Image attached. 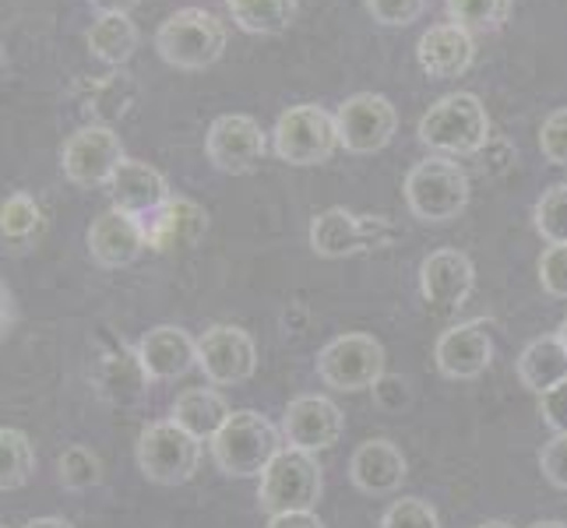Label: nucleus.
<instances>
[{"label": "nucleus", "instance_id": "14", "mask_svg": "<svg viewBox=\"0 0 567 528\" xmlns=\"http://www.w3.org/2000/svg\"><path fill=\"white\" fill-rule=\"evenodd\" d=\"M342 429H346L342 408L321 395L292 398L282 416V434H286L289 447H300V452H310V455L324 452V447H336Z\"/></svg>", "mask_w": 567, "mask_h": 528}, {"label": "nucleus", "instance_id": "42", "mask_svg": "<svg viewBox=\"0 0 567 528\" xmlns=\"http://www.w3.org/2000/svg\"><path fill=\"white\" fill-rule=\"evenodd\" d=\"M25 528H74V525L64 521V518H35V521H29Z\"/></svg>", "mask_w": 567, "mask_h": 528}, {"label": "nucleus", "instance_id": "29", "mask_svg": "<svg viewBox=\"0 0 567 528\" xmlns=\"http://www.w3.org/2000/svg\"><path fill=\"white\" fill-rule=\"evenodd\" d=\"M35 473V452L22 429H0V490H22Z\"/></svg>", "mask_w": 567, "mask_h": 528}, {"label": "nucleus", "instance_id": "16", "mask_svg": "<svg viewBox=\"0 0 567 528\" xmlns=\"http://www.w3.org/2000/svg\"><path fill=\"white\" fill-rule=\"evenodd\" d=\"M145 247H148L145 219L121 208H106L89 229V253H92V261L103 268L134 265L142 258Z\"/></svg>", "mask_w": 567, "mask_h": 528}, {"label": "nucleus", "instance_id": "38", "mask_svg": "<svg viewBox=\"0 0 567 528\" xmlns=\"http://www.w3.org/2000/svg\"><path fill=\"white\" fill-rule=\"evenodd\" d=\"M539 468H543V476L557 486V490H567V434H557L550 444L543 447Z\"/></svg>", "mask_w": 567, "mask_h": 528}, {"label": "nucleus", "instance_id": "15", "mask_svg": "<svg viewBox=\"0 0 567 528\" xmlns=\"http://www.w3.org/2000/svg\"><path fill=\"white\" fill-rule=\"evenodd\" d=\"M491 331H494V324L483 321V318L447 328L444 335L437 339V349H434V360H437L441 374L452 377V381H473V377H480L483 370L491 366V360H494Z\"/></svg>", "mask_w": 567, "mask_h": 528}, {"label": "nucleus", "instance_id": "21", "mask_svg": "<svg viewBox=\"0 0 567 528\" xmlns=\"http://www.w3.org/2000/svg\"><path fill=\"white\" fill-rule=\"evenodd\" d=\"M138 356L152 381H177L190 366H198V342L177 324H159L142 335Z\"/></svg>", "mask_w": 567, "mask_h": 528}, {"label": "nucleus", "instance_id": "19", "mask_svg": "<svg viewBox=\"0 0 567 528\" xmlns=\"http://www.w3.org/2000/svg\"><path fill=\"white\" fill-rule=\"evenodd\" d=\"M473 56H476L473 32L455 25V22L430 25L416 43V61H420L423 74L437 77V82L465 74L468 68H473Z\"/></svg>", "mask_w": 567, "mask_h": 528}, {"label": "nucleus", "instance_id": "24", "mask_svg": "<svg viewBox=\"0 0 567 528\" xmlns=\"http://www.w3.org/2000/svg\"><path fill=\"white\" fill-rule=\"evenodd\" d=\"M518 381H522V387L536 391V395H546L550 387L567 381V349H564L560 335L533 339L529 345L522 349Z\"/></svg>", "mask_w": 567, "mask_h": 528}, {"label": "nucleus", "instance_id": "45", "mask_svg": "<svg viewBox=\"0 0 567 528\" xmlns=\"http://www.w3.org/2000/svg\"><path fill=\"white\" fill-rule=\"evenodd\" d=\"M557 335H560V342H564V349H567V318L560 321V331H557Z\"/></svg>", "mask_w": 567, "mask_h": 528}, {"label": "nucleus", "instance_id": "5", "mask_svg": "<svg viewBox=\"0 0 567 528\" xmlns=\"http://www.w3.org/2000/svg\"><path fill=\"white\" fill-rule=\"evenodd\" d=\"M271 148L289 166L328 163L336 148H342L336 113H328L315 103L289 106L276 121V131H271Z\"/></svg>", "mask_w": 567, "mask_h": 528}, {"label": "nucleus", "instance_id": "11", "mask_svg": "<svg viewBox=\"0 0 567 528\" xmlns=\"http://www.w3.org/2000/svg\"><path fill=\"white\" fill-rule=\"evenodd\" d=\"M339 142L353 155H374L381 152L399 131V113L388 95L378 92H357L336 110Z\"/></svg>", "mask_w": 567, "mask_h": 528}, {"label": "nucleus", "instance_id": "41", "mask_svg": "<svg viewBox=\"0 0 567 528\" xmlns=\"http://www.w3.org/2000/svg\"><path fill=\"white\" fill-rule=\"evenodd\" d=\"M92 11H100V14H131L134 8L142 4V0H89Z\"/></svg>", "mask_w": 567, "mask_h": 528}, {"label": "nucleus", "instance_id": "36", "mask_svg": "<svg viewBox=\"0 0 567 528\" xmlns=\"http://www.w3.org/2000/svg\"><path fill=\"white\" fill-rule=\"evenodd\" d=\"M426 0H367V11L374 14V22L388 25V29H405L413 25L423 14Z\"/></svg>", "mask_w": 567, "mask_h": 528}, {"label": "nucleus", "instance_id": "2", "mask_svg": "<svg viewBox=\"0 0 567 528\" xmlns=\"http://www.w3.org/2000/svg\"><path fill=\"white\" fill-rule=\"evenodd\" d=\"M279 452H282L279 429L261 413H254V408L233 413L229 423L212 441V458L219 465V473H226L229 479H254V476L261 479Z\"/></svg>", "mask_w": 567, "mask_h": 528}, {"label": "nucleus", "instance_id": "22", "mask_svg": "<svg viewBox=\"0 0 567 528\" xmlns=\"http://www.w3.org/2000/svg\"><path fill=\"white\" fill-rule=\"evenodd\" d=\"M106 190H110L113 208L138 215V219H145V215H152L155 208H163L173 198L169 187H166V176L159 169H152L148 163H138V159H124L121 166H116Z\"/></svg>", "mask_w": 567, "mask_h": 528}, {"label": "nucleus", "instance_id": "25", "mask_svg": "<svg viewBox=\"0 0 567 528\" xmlns=\"http://www.w3.org/2000/svg\"><path fill=\"white\" fill-rule=\"evenodd\" d=\"M229 405L219 391L212 387H190L173 405V423L184 426L190 437L198 441H215V434L229 423Z\"/></svg>", "mask_w": 567, "mask_h": 528}, {"label": "nucleus", "instance_id": "35", "mask_svg": "<svg viewBox=\"0 0 567 528\" xmlns=\"http://www.w3.org/2000/svg\"><path fill=\"white\" fill-rule=\"evenodd\" d=\"M539 152L546 163L567 166V106L554 110L539 127Z\"/></svg>", "mask_w": 567, "mask_h": 528}, {"label": "nucleus", "instance_id": "34", "mask_svg": "<svg viewBox=\"0 0 567 528\" xmlns=\"http://www.w3.org/2000/svg\"><path fill=\"white\" fill-rule=\"evenodd\" d=\"M381 528H441L437 511L420 497H402L384 511Z\"/></svg>", "mask_w": 567, "mask_h": 528}, {"label": "nucleus", "instance_id": "30", "mask_svg": "<svg viewBox=\"0 0 567 528\" xmlns=\"http://www.w3.org/2000/svg\"><path fill=\"white\" fill-rule=\"evenodd\" d=\"M515 0H444L447 18L468 32H497L512 18Z\"/></svg>", "mask_w": 567, "mask_h": 528}, {"label": "nucleus", "instance_id": "3", "mask_svg": "<svg viewBox=\"0 0 567 528\" xmlns=\"http://www.w3.org/2000/svg\"><path fill=\"white\" fill-rule=\"evenodd\" d=\"M155 50L177 71H205L226 50V25L205 8H181L155 32Z\"/></svg>", "mask_w": 567, "mask_h": 528}, {"label": "nucleus", "instance_id": "44", "mask_svg": "<svg viewBox=\"0 0 567 528\" xmlns=\"http://www.w3.org/2000/svg\"><path fill=\"white\" fill-rule=\"evenodd\" d=\"M476 528H512L507 521H483V525H476Z\"/></svg>", "mask_w": 567, "mask_h": 528}, {"label": "nucleus", "instance_id": "8", "mask_svg": "<svg viewBox=\"0 0 567 528\" xmlns=\"http://www.w3.org/2000/svg\"><path fill=\"white\" fill-rule=\"evenodd\" d=\"M202 462V441L190 437L177 423H152L138 437V468L148 483L159 486H181Z\"/></svg>", "mask_w": 567, "mask_h": 528}, {"label": "nucleus", "instance_id": "13", "mask_svg": "<svg viewBox=\"0 0 567 528\" xmlns=\"http://www.w3.org/2000/svg\"><path fill=\"white\" fill-rule=\"evenodd\" d=\"M198 366L205 381L215 387L244 384L258 370V345L244 328L215 324L198 339Z\"/></svg>", "mask_w": 567, "mask_h": 528}, {"label": "nucleus", "instance_id": "23", "mask_svg": "<svg viewBox=\"0 0 567 528\" xmlns=\"http://www.w3.org/2000/svg\"><path fill=\"white\" fill-rule=\"evenodd\" d=\"M405 473H409L405 455L391 441H367L353 452V462H349V479L367 497L395 494Z\"/></svg>", "mask_w": 567, "mask_h": 528}, {"label": "nucleus", "instance_id": "43", "mask_svg": "<svg viewBox=\"0 0 567 528\" xmlns=\"http://www.w3.org/2000/svg\"><path fill=\"white\" fill-rule=\"evenodd\" d=\"M529 528H567L564 521H536V525H529Z\"/></svg>", "mask_w": 567, "mask_h": 528}, {"label": "nucleus", "instance_id": "17", "mask_svg": "<svg viewBox=\"0 0 567 528\" xmlns=\"http://www.w3.org/2000/svg\"><path fill=\"white\" fill-rule=\"evenodd\" d=\"M473 286H476V268L468 261V253L455 247L434 250L420 265V289L426 303L437 310H458L468 300Z\"/></svg>", "mask_w": 567, "mask_h": 528}, {"label": "nucleus", "instance_id": "32", "mask_svg": "<svg viewBox=\"0 0 567 528\" xmlns=\"http://www.w3.org/2000/svg\"><path fill=\"white\" fill-rule=\"evenodd\" d=\"M39 222H43V215H39V205L29 194H11L4 208H0V229H4V244L11 247L32 240V232H39Z\"/></svg>", "mask_w": 567, "mask_h": 528}, {"label": "nucleus", "instance_id": "39", "mask_svg": "<svg viewBox=\"0 0 567 528\" xmlns=\"http://www.w3.org/2000/svg\"><path fill=\"white\" fill-rule=\"evenodd\" d=\"M539 413L546 426L557 429V434H567V381H560L557 387L546 391V395H539Z\"/></svg>", "mask_w": 567, "mask_h": 528}, {"label": "nucleus", "instance_id": "27", "mask_svg": "<svg viewBox=\"0 0 567 528\" xmlns=\"http://www.w3.org/2000/svg\"><path fill=\"white\" fill-rule=\"evenodd\" d=\"M233 25L250 35H279L297 18V0H226Z\"/></svg>", "mask_w": 567, "mask_h": 528}, {"label": "nucleus", "instance_id": "6", "mask_svg": "<svg viewBox=\"0 0 567 528\" xmlns=\"http://www.w3.org/2000/svg\"><path fill=\"white\" fill-rule=\"evenodd\" d=\"M321 497V465L310 452L300 447H282L265 468L258 486V504L268 518L292 515V511H315Z\"/></svg>", "mask_w": 567, "mask_h": 528}, {"label": "nucleus", "instance_id": "1", "mask_svg": "<svg viewBox=\"0 0 567 528\" xmlns=\"http://www.w3.org/2000/svg\"><path fill=\"white\" fill-rule=\"evenodd\" d=\"M420 142L444 155H476L491 145V116L473 92H452L420 116Z\"/></svg>", "mask_w": 567, "mask_h": 528}, {"label": "nucleus", "instance_id": "37", "mask_svg": "<svg viewBox=\"0 0 567 528\" xmlns=\"http://www.w3.org/2000/svg\"><path fill=\"white\" fill-rule=\"evenodd\" d=\"M539 282L557 300H567V247H546L539 258Z\"/></svg>", "mask_w": 567, "mask_h": 528}, {"label": "nucleus", "instance_id": "26", "mask_svg": "<svg viewBox=\"0 0 567 528\" xmlns=\"http://www.w3.org/2000/svg\"><path fill=\"white\" fill-rule=\"evenodd\" d=\"M85 43L95 61L121 71L134 56V50H138V29H134L131 14H100L92 22Z\"/></svg>", "mask_w": 567, "mask_h": 528}, {"label": "nucleus", "instance_id": "7", "mask_svg": "<svg viewBox=\"0 0 567 528\" xmlns=\"http://www.w3.org/2000/svg\"><path fill=\"white\" fill-rule=\"evenodd\" d=\"M399 232L381 215H357L349 208H324L310 222V247L321 258H353L363 250L388 247Z\"/></svg>", "mask_w": 567, "mask_h": 528}, {"label": "nucleus", "instance_id": "9", "mask_svg": "<svg viewBox=\"0 0 567 528\" xmlns=\"http://www.w3.org/2000/svg\"><path fill=\"white\" fill-rule=\"evenodd\" d=\"M318 377L336 391H367L384 377V349L374 335L349 331L318 352Z\"/></svg>", "mask_w": 567, "mask_h": 528}, {"label": "nucleus", "instance_id": "18", "mask_svg": "<svg viewBox=\"0 0 567 528\" xmlns=\"http://www.w3.org/2000/svg\"><path fill=\"white\" fill-rule=\"evenodd\" d=\"M205 232H208V211L190 198H169L163 208L145 215L148 250H155V253L198 247Z\"/></svg>", "mask_w": 567, "mask_h": 528}, {"label": "nucleus", "instance_id": "40", "mask_svg": "<svg viewBox=\"0 0 567 528\" xmlns=\"http://www.w3.org/2000/svg\"><path fill=\"white\" fill-rule=\"evenodd\" d=\"M268 528H324V525L315 511H292V515L268 518Z\"/></svg>", "mask_w": 567, "mask_h": 528}, {"label": "nucleus", "instance_id": "20", "mask_svg": "<svg viewBox=\"0 0 567 528\" xmlns=\"http://www.w3.org/2000/svg\"><path fill=\"white\" fill-rule=\"evenodd\" d=\"M71 100L78 103L92 124H113L127 116V110L138 100V82L131 71H110L100 77H78L71 89Z\"/></svg>", "mask_w": 567, "mask_h": 528}, {"label": "nucleus", "instance_id": "10", "mask_svg": "<svg viewBox=\"0 0 567 528\" xmlns=\"http://www.w3.org/2000/svg\"><path fill=\"white\" fill-rule=\"evenodd\" d=\"M127 159L121 134L106 124H85L64 142L61 169L78 187H110L116 166Z\"/></svg>", "mask_w": 567, "mask_h": 528}, {"label": "nucleus", "instance_id": "31", "mask_svg": "<svg viewBox=\"0 0 567 528\" xmlns=\"http://www.w3.org/2000/svg\"><path fill=\"white\" fill-rule=\"evenodd\" d=\"M536 229L550 247H567V184H554L536 201Z\"/></svg>", "mask_w": 567, "mask_h": 528}, {"label": "nucleus", "instance_id": "4", "mask_svg": "<svg viewBox=\"0 0 567 528\" xmlns=\"http://www.w3.org/2000/svg\"><path fill=\"white\" fill-rule=\"evenodd\" d=\"M405 205L420 222H452L468 205V176L452 159H423L405 176Z\"/></svg>", "mask_w": 567, "mask_h": 528}, {"label": "nucleus", "instance_id": "28", "mask_svg": "<svg viewBox=\"0 0 567 528\" xmlns=\"http://www.w3.org/2000/svg\"><path fill=\"white\" fill-rule=\"evenodd\" d=\"M152 377L145 374V366H142V356H138V349H124L121 352H113V356L103 360V370H100V384H103V395L113 398V402H134V398H142L145 395V384Z\"/></svg>", "mask_w": 567, "mask_h": 528}, {"label": "nucleus", "instance_id": "33", "mask_svg": "<svg viewBox=\"0 0 567 528\" xmlns=\"http://www.w3.org/2000/svg\"><path fill=\"white\" fill-rule=\"evenodd\" d=\"M56 468H61V483L68 490H89V486L103 479V465L85 444H71L61 455V462H56Z\"/></svg>", "mask_w": 567, "mask_h": 528}, {"label": "nucleus", "instance_id": "12", "mask_svg": "<svg viewBox=\"0 0 567 528\" xmlns=\"http://www.w3.org/2000/svg\"><path fill=\"white\" fill-rule=\"evenodd\" d=\"M265 152H268L265 131H261L258 121H254V116L223 113V116H215V121H212L208 138H205V155L219 173L244 176L250 169H258L261 159H265Z\"/></svg>", "mask_w": 567, "mask_h": 528}]
</instances>
